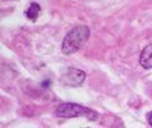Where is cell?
<instances>
[{
	"label": "cell",
	"instance_id": "4",
	"mask_svg": "<svg viewBox=\"0 0 152 128\" xmlns=\"http://www.w3.org/2000/svg\"><path fill=\"white\" fill-rule=\"evenodd\" d=\"M140 65L150 70L152 68V42L146 45L145 49L141 51V55H140Z\"/></svg>",
	"mask_w": 152,
	"mask_h": 128
},
{
	"label": "cell",
	"instance_id": "6",
	"mask_svg": "<svg viewBox=\"0 0 152 128\" xmlns=\"http://www.w3.org/2000/svg\"><path fill=\"white\" fill-rule=\"evenodd\" d=\"M147 121H148V123H150V126H152V111L147 114Z\"/></svg>",
	"mask_w": 152,
	"mask_h": 128
},
{
	"label": "cell",
	"instance_id": "2",
	"mask_svg": "<svg viewBox=\"0 0 152 128\" xmlns=\"http://www.w3.org/2000/svg\"><path fill=\"white\" fill-rule=\"evenodd\" d=\"M56 116L61 118H71V117H85L88 121H97L99 114L92 111L91 108L81 106L77 103H61L56 108Z\"/></svg>",
	"mask_w": 152,
	"mask_h": 128
},
{
	"label": "cell",
	"instance_id": "1",
	"mask_svg": "<svg viewBox=\"0 0 152 128\" xmlns=\"http://www.w3.org/2000/svg\"><path fill=\"white\" fill-rule=\"evenodd\" d=\"M90 37V29L85 25H77L72 28L66 36L61 45V51L64 55H71L76 51H79Z\"/></svg>",
	"mask_w": 152,
	"mask_h": 128
},
{
	"label": "cell",
	"instance_id": "3",
	"mask_svg": "<svg viewBox=\"0 0 152 128\" xmlns=\"http://www.w3.org/2000/svg\"><path fill=\"white\" fill-rule=\"evenodd\" d=\"M85 79H86V73L84 71H81L79 68H75V67H69L65 70V72L61 75L60 81L65 86L79 87L84 84Z\"/></svg>",
	"mask_w": 152,
	"mask_h": 128
},
{
	"label": "cell",
	"instance_id": "5",
	"mask_svg": "<svg viewBox=\"0 0 152 128\" xmlns=\"http://www.w3.org/2000/svg\"><path fill=\"white\" fill-rule=\"evenodd\" d=\"M40 11H41V8H40L39 4L37 3H31L30 6L26 9V11H25V15H26V17L29 19V20L35 21L36 19L39 17Z\"/></svg>",
	"mask_w": 152,
	"mask_h": 128
}]
</instances>
